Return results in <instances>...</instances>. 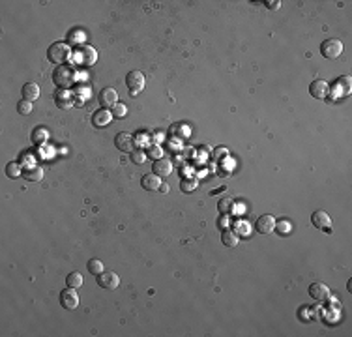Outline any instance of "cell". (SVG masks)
<instances>
[{
    "label": "cell",
    "mask_w": 352,
    "mask_h": 337,
    "mask_svg": "<svg viewBox=\"0 0 352 337\" xmlns=\"http://www.w3.org/2000/svg\"><path fill=\"white\" fill-rule=\"evenodd\" d=\"M71 56H73V51H71V47L64 42H56L47 49V58H49V62H53V64L64 66V64H68L71 60Z\"/></svg>",
    "instance_id": "1"
},
{
    "label": "cell",
    "mask_w": 352,
    "mask_h": 337,
    "mask_svg": "<svg viewBox=\"0 0 352 337\" xmlns=\"http://www.w3.org/2000/svg\"><path fill=\"white\" fill-rule=\"evenodd\" d=\"M75 73L70 66H56V70L53 72V83L58 88H70L73 84Z\"/></svg>",
    "instance_id": "2"
},
{
    "label": "cell",
    "mask_w": 352,
    "mask_h": 337,
    "mask_svg": "<svg viewBox=\"0 0 352 337\" xmlns=\"http://www.w3.org/2000/svg\"><path fill=\"white\" fill-rule=\"evenodd\" d=\"M144 84H146V79H144V75L137 72V70H133V72H129L126 75V86H128V90L131 92V96H137L141 94L142 90H144Z\"/></svg>",
    "instance_id": "3"
},
{
    "label": "cell",
    "mask_w": 352,
    "mask_h": 337,
    "mask_svg": "<svg viewBox=\"0 0 352 337\" xmlns=\"http://www.w3.org/2000/svg\"><path fill=\"white\" fill-rule=\"evenodd\" d=\"M320 53H322L324 58H330V60H333V58H339L341 53H343V43L339 42V40H333V38H330V40L322 42V45H320Z\"/></svg>",
    "instance_id": "4"
},
{
    "label": "cell",
    "mask_w": 352,
    "mask_h": 337,
    "mask_svg": "<svg viewBox=\"0 0 352 337\" xmlns=\"http://www.w3.org/2000/svg\"><path fill=\"white\" fill-rule=\"evenodd\" d=\"M96 283L105 289V290H115L118 285H120V277H118L115 272H101L99 275H96Z\"/></svg>",
    "instance_id": "5"
},
{
    "label": "cell",
    "mask_w": 352,
    "mask_h": 337,
    "mask_svg": "<svg viewBox=\"0 0 352 337\" xmlns=\"http://www.w3.org/2000/svg\"><path fill=\"white\" fill-rule=\"evenodd\" d=\"M54 103L58 109H71L75 103V96L73 92H70L68 88H60L54 92Z\"/></svg>",
    "instance_id": "6"
},
{
    "label": "cell",
    "mask_w": 352,
    "mask_h": 337,
    "mask_svg": "<svg viewBox=\"0 0 352 337\" xmlns=\"http://www.w3.org/2000/svg\"><path fill=\"white\" fill-rule=\"evenodd\" d=\"M60 306L64 307V309H70V311L79 306V294L75 292V289L68 287V289H64L60 292Z\"/></svg>",
    "instance_id": "7"
},
{
    "label": "cell",
    "mask_w": 352,
    "mask_h": 337,
    "mask_svg": "<svg viewBox=\"0 0 352 337\" xmlns=\"http://www.w3.org/2000/svg\"><path fill=\"white\" fill-rule=\"evenodd\" d=\"M309 94L317 99H326L330 96V84L322 79H317L309 84Z\"/></svg>",
    "instance_id": "8"
},
{
    "label": "cell",
    "mask_w": 352,
    "mask_h": 337,
    "mask_svg": "<svg viewBox=\"0 0 352 337\" xmlns=\"http://www.w3.org/2000/svg\"><path fill=\"white\" fill-rule=\"evenodd\" d=\"M77 58L79 62L85 64V66H94L97 62V51L92 47V45H83L77 53Z\"/></svg>",
    "instance_id": "9"
},
{
    "label": "cell",
    "mask_w": 352,
    "mask_h": 337,
    "mask_svg": "<svg viewBox=\"0 0 352 337\" xmlns=\"http://www.w3.org/2000/svg\"><path fill=\"white\" fill-rule=\"evenodd\" d=\"M115 144L120 152H133L135 150V137H131V133L122 131L115 137Z\"/></svg>",
    "instance_id": "10"
},
{
    "label": "cell",
    "mask_w": 352,
    "mask_h": 337,
    "mask_svg": "<svg viewBox=\"0 0 352 337\" xmlns=\"http://www.w3.org/2000/svg\"><path fill=\"white\" fill-rule=\"evenodd\" d=\"M97 99L103 109H113L118 103V92L115 88H103L97 96Z\"/></svg>",
    "instance_id": "11"
},
{
    "label": "cell",
    "mask_w": 352,
    "mask_h": 337,
    "mask_svg": "<svg viewBox=\"0 0 352 337\" xmlns=\"http://www.w3.org/2000/svg\"><path fill=\"white\" fill-rule=\"evenodd\" d=\"M255 229H257V232H260V234H270V232H274L276 231V219H274V216H270V214L260 216L255 223Z\"/></svg>",
    "instance_id": "12"
},
{
    "label": "cell",
    "mask_w": 352,
    "mask_h": 337,
    "mask_svg": "<svg viewBox=\"0 0 352 337\" xmlns=\"http://www.w3.org/2000/svg\"><path fill=\"white\" fill-rule=\"evenodd\" d=\"M311 223H313V227L319 229V231H328L331 227V217L324 210H317L311 216Z\"/></svg>",
    "instance_id": "13"
},
{
    "label": "cell",
    "mask_w": 352,
    "mask_h": 337,
    "mask_svg": "<svg viewBox=\"0 0 352 337\" xmlns=\"http://www.w3.org/2000/svg\"><path fill=\"white\" fill-rule=\"evenodd\" d=\"M309 296L317 302H324L330 298V289L324 283H311L309 285Z\"/></svg>",
    "instance_id": "14"
},
{
    "label": "cell",
    "mask_w": 352,
    "mask_h": 337,
    "mask_svg": "<svg viewBox=\"0 0 352 337\" xmlns=\"http://www.w3.org/2000/svg\"><path fill=\"white\" fill-rule=\"evenodd\" d=\"M351 88H352V81L349 75H343V77H339L337 81H335V84H333V94L337 96H349L351 94Z\"/></svg>",
    "instance_id": "15"
},
{
    "label": "cell",
    "mask_w": 352,
    "mask_h": 337,
    "mask_svg": "<svg viewBox=\"0 0 352 337\" xmlns=\"http://www.w3.org/2000/svg\"><path fill=\"white\" fill-rule=\"evenodd\" d=\"M111 118H113L111 111H107V109H97L96 113L92 115V124H94V127H107L109 124H111Z\"/></svg>",
    "instance_id": "16"
},
{
    "label": "cell",
    "mask_w": 352,
    "mask_h": 337,
    "mask_svg": "<svg viewBox=\"0 0 352 337\" xmlns=\"http://www.w3.org/2000/svg\"><path fill=\"white\" fill-rule=\"evenodd\" d=\"M152 168H154V174H158L160 178H165V176H169V174L172 172V163H171V159L161 158L154 163V167Z\"/></svg>",
    "instance_id": "17"
},
{
    "label": "cell",
    "mask_w": 352,
    "mask_h": 337,
    "mask_svg": "<svg viewBox=\"0 0 352 337\" xmlns=\"http://www.w3.org/2000/svg\"><path fill=\"white\" fill-rule=\"evenodd\" d=\"M141 186L146 191H158L161 188V178L158 174L150 172V174H144V176L141 178Z\"/></svg>",
    "instance_id": "18"
},
{
    "label": "cell",
    "mask_w": 352,
    "mask_h": 337,
    "mask_svg": "<svg viewBox=\"0 0 352 337\" xmlns=\"http://www.w3.org/2000/svg\"><path fill=\"white\" fill-rule=\"evenodd\" d=\"M43 174H45L43 167H38V165H34V167H26L24 170H23V176L28 180V182H42Z\"/></svg>",
    "instance_id": "19"
},
{
    "label": "cell",
    "mask_w": 352,
    "mask_h": 337,
    "mask_svg": "<svg viewBox=\"0 0 352 337\" xmlns=\"http://www.w3.org/2000/svg\"><path fill=\"white\" fill-rule=\"evenodd\" d=\"M21 94H23V99L34 101V99L40 97V86H38L36 83H26L24 86H23Z\"/></svg>",
    "instance_id": "20"
},
{
    "label": "cell",
    "mask_w": 352,
    "mask_h": 337,
    "mask_svg": "<svg viewBox=\"0 0 352 337\" xmlns=\"http://www.w3.org/2000/svg\"><path fill=\"white\" fill-rule=\"evenodd\" d=\"M235 199L233 197H223V199L217 200V210L221 212L223 216H229V214H233L235 210Z\"/></svg>",
    "instance_id": "21"
},
{
    "label": "cell",
    "mask_w": 352,
    "mask_h": 337,
    "mask_svg": "<svg viewBox=\"0 0 352 337\" xmlns=\"http://www.w3.org/2000/svg\"><path fill=\"white\" fill-rule=\"evenodd\" d=\"M47 129L45 127H42V126H38V127H34L32 129V135H30V139H32V143L34 144H43L45 141H47Z\"/></svg>",
    "instance_id": "22"
},
{
    "label": "cell",
    "mask_w": 352,
    "mask_h": 337,
    "mask_svg": "<svg viewBox=\"0 0 352 337\" xmlns=\"http://www.w3.org/2000/svg\"><path fill=\"white\" fill-rule=\"evenodd\" d=\"M221 242H223L227 247H236L238 242H240V236H238L235 231H225L223 234H221Z\"/></svg>",
    "instance_id": "23"
},
{
    "label": "cell",
    "mask_w": 352,
    "mask_h": 337,
    "mask_svg": "<svg viewBox=\"0 0 352 337\" xmlns=\"http://www.w3.org/2000/svg\"><path fill=\"white\" fill-rule=\"evenodd\" d=\"M66 285L71 287V289H79V287L83 285V274H79V272L68 274V277H66Z\"/></svg>",
    "instance_id": "24"
},
{
    "label": "cell",
    "mask_w": 352,
    "mask_h": 337,
    "mask_svg": "<svg viewBox=\"0 0 352 337\" xmlns=\"http://www.w3.org/2000/svg\"><path fill=\"white\" fill-rule=\"evenodd\" d=\"M86 270H88V274L99 275L103 272V263H101L99 259H90L88 264H86Z\"/></svg>",
    "instance_id": "25"
},
{
    "label": "cell",
    "mask_w": 352,
    "mask_h": 337,
    "mask_svg": "<svg viewBox=\"0 0 352 337\" xmlns=\"http://www.w3.org/2000/svg\"><path fill=\"white\" fill-rule=\"evenodd\" d=\"M6 174H8L10 178H19V176H23L21 165H19L17 161H13V163H8V167H6Z\"/></svg>",
    "instance_id": "26"
},
{
    "label": "cell",
    "mask_w": 352,
    "mask_h": 337,
    "mask_svg": "<svg viewBox=\"0 0 352 337\" xmlns=\"http://www.w3.org/2000/svg\"><path fill=\"white\" fill-rule=\"evenodd\" d=\"M32 101H28V99H21V101H17V111L21 113V115H30L32 113Z\"/></svg>",
    "instance_id": "27"
},
{
    "label": "cell",
    "mask_w": 352,
    "mask_h": 337,
    "mask_svg": "<svg viewBox=\"0 0 352 337\" xmlns=\"http://www.w3.org/2000/svg\"><path fill=\"white\" fill-rule=\"evenodd\" d=\"M111 115L115 116V118H124V116L128 115V107L124 105V103H117V105L113 107Z\"/></svg>",
    "instance_id": "28"
},
{
    "label": "cell",
    "mask_w": 352,
    "mask_h": 337,
    "mask_svg": "<svg viewBox=\"0 0 352 337\" xmlns=\"http://www.w3.org/2000/svg\"><path fill=\"white\" fill-rule=\"evenodd\" d=\"M180 190L184 191V193H191V191L197 190V180H182L180 184Z\"/></svg>",
    "instance_id": "29"
},
{
    "label": "cell",
    "mask_w": 352,
    "mask_h": 337,
    "mask_svg": "<svg viewBox=\"0 0 352 337\" xmlns=\"http://www.w3.org/2000/svg\"><path fill=\"white\" fill-rule=\"evenodd\" d=\"M131 161L137 163V165H142V163L146 161V154H144L142 150H133V152H131Z\"/></svg>",
    "instance_id": "30"
},
{
    "label": "cell",
    "mask_w": 352,
    "mask_h": 337,
    "mask_svg": "<svg viewBox=\"0 0 352 337\" xmlns=\"http://www.w3.org/2000/svg\"><path fill=\"white\" fill-rule=\"evenodd\" d=\"M146 158H152V159H161L163 158V152H161V146H150L148 152H146Z\"/></svg>",
    "instance_id": "31"
},
{
    "label": "cell",
    "mask_w": 352,
    "mask_h": 337,
    "mask_svg": "<svg viewBox=\"0 0 352 337\" xmlns=\"http://www.w3.org/2000/svg\"><path fill=\"white\" fill-rule=\"evenodd\" d=\"M227 154H229V150H227V148H215V152H213V159H223V158H227Z\"/></svg>",
    "instance_id": "32"
},
{
    "label": "cell",
    "mask_w": 352,
    "mask_h": 337,
    "mask_svg": "<svg viewBox=\"0 0 352 337\" xmlns=\"http://www.w3.org/2000/svg\"><path fill=\"white\" fill-rule=\"evenodd\" d=\"M268 8H270V10H278L279 2H268Z\"/></svg>",
    "instance_id": "33"
},
{
    "label": "cell",
    "mask_w": 352,
    "mask_h": 337,
    "mask_svg": "<svg viewBox=\"0 0 352 337\" xmlns=\"http://www.w3.org/2000/svg\"><path fill=\"white\" fill-rule=\"evenodd\" d=\"M217 225H219V227H221V225H223V227H227V219H221V217H219V219H217Z\"/></svg>",
    "instance_id": "34"
}]
</instances>
